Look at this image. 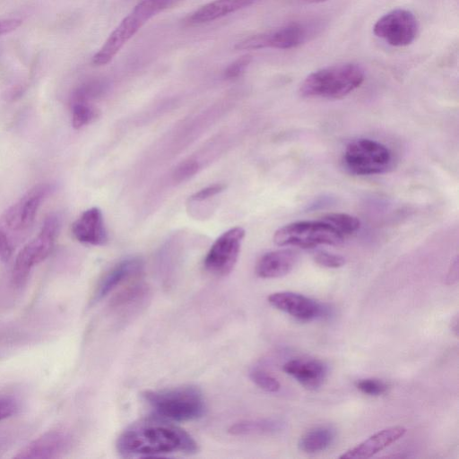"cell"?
<instances>
[{"mask_svg":"<svg viewBox=\"0 0 459 459\" xmlns=\"http://www.w3.org/2000/svg\"><path fill=\"white\" fill-rule=\"evenodd\" d=\"M117 451L124 457H162L198 451L193 437L180 427L156 417L129 425L118 436Z\"/></svg>","mask_w":459,"mask_h":459,"instance_id":"obj_1","label":"cell"},{"mask_svg":"<svg viewBox=\"0 0 459 459\" xmlns=\"http://www.w3.org/2000/svg\"><path fill=\"white\" fill-rule=\"evenodd\" d=\"M142 396L158 417L171 421L195 420L206 410L204 394L195 385L148 390Z\"/></svg>","mask_w":459,"mask_h":459,"instance_id":"obj_2","label":"cell"},{"mask_svg":"<svg viewBox=\"0 0 459 459\" xmlns=\"http://www.w3.org/2000/svg\"><path fill=\"white\" fill-rule=\"evenodd\" d=\"M365 78L358 64L343 63L311 73L299 87L304 98L342 99L359 88Z\"/></svg>","mask_w":459,"mask_h":459,"instance_id":"obj_3","label":"cell"},{"mask_svg":"<svg viewBox=\"0 0 459 459\" xmlns=\"http://www.w3.org/2000/svg\"><path fill=\"white\" fill-rule=\"evenodd\" d=\"M345 238L323 218L291 222L278 229L273 236L276 245L314 248L320 245H339Z\"/></svg>","mask_w":459,"mask_h":459,"instance_id":"obj_4","label":"cell"},{"mask_svg":"<svg viewBox=\"0 0 459 459\" xmlns=\"http://www.w3.org/2000/svg\"><path fill=\"white\" fill-rule=\"evenodd\" d=\"M343 162L346 169L354 175H377L385 173L391 168L393 155L383 143L359 138L346 146Z\"/></svg>","mask_w":459,"mask_h":459,"instance_id":"obj_5","label":"cell"},{"mask_svg":"<svg viewBox=\"0 0 459 459\" xmlns=\"http://www.w3.org/2000/svg\"><path fill=\"white\" fill-rule=\"evenodd\" d=\"M58 229V218L56 215L48 216L38 236L18 253L13 269V280L17 286L22 285L30 270L50 255Z\"/></svg>","mask_w":459,"mask_h":459,"instance_id":"obj_6","label":"cell"},{"mask_svg":"<svg viewBox=\"0 0 459 459\" xmlns=\"http://www.w3.org/2000/svg\"><path fill=\"white\" fill-rule=\"evenodd\" d=\"M51 191V186L40 184L31 188L0 218V230L13 244V237H21L33 224L39 206Z\"/></svg>","mask_w":459,"mask_h":459,"instance_id":"obj_7","label":"cell"},{"mask_svg":"<svg viewBox=\"0 0 459 459\" xmlns=\"http://www.w3.org/2000/svg\"><path fill=\"white\" fill-rule=\"evenodd\" d=\"M245 234L241 227H234L223 232L204 257L205 270L216 276L228 275L238 261Z\"/></svg>","mask_w":459,"mask_h":459,"instance_id":"obj_8","label":"cell"},{"mask_svg":"<svg viewBox=\"0 0 459 459\" xmlns=\"http://www.w3.org/2000/svg\"><path fill=\"white\" fill-rule=\"evenodd\" d=\"M418 30L414 14L401 8L384 14L373 27L374 34L393 47L410 45L416 39Z\"/></svg>","mask_w":459,"mask_h":459,"instance_id":"obj_9","label":"cell"},{"mask_svg":"<svg viewBox=\"0 0 459 459\" xmlns=\"http://www.w3.org/2000/svg\"><path fill=\"white\" fill-rule=\"evenodd\" d=\"M314 27L292 22L273 31L250 37L237 44V49H290L305 43L313 34Z\"/></svg>","mask_w":459,"mask_h":459,"instance_id":"obj_10","label":"cell"},{"mask_svg":"<svg viewBox=\"0 0 459 459\" xmlns=\"http://www.w3.org/2000/svg\"><path fill=\"white\" fill-rule=\"evenodd\" d=\"M267 299L275 308L300 321H311L327 315L326 307L302 294L278 291L270 294Z\"/></svg>","mask_w":459,"mask_h":459,"instance_id":"obj_11","label":"cell"},{"mask_svg":"<svg viewBox=\"0 0 459 459\" xmlns=\"http://www.w3.org/2000/svg\"><path fill=\"white\" fill-rule=\"evenodd\" d=\"M70 446V437L62 430H51L25 446L14 456L20 459H47L62 455Z\"/></svg>","mask_w":459,"mask_h":459,"instance_id":"obj_12","label":"cell"},{"mask_svg":"<svg viewBox=\"0 0 459 459\" xmlns=\"http://www.w3.org/2000/svg\"><path fill=\"white\" fill-rule=\"evenodd\" d=\"M143 270V263L139 258H127L119 262L100 280L92 295L91 303L99 302L121 284L139 277Z\"/></svg>","mask_w":459,"mask_h":459,"instance_id":"obj_13","label":"cell"},{"mask_svg":"<svg viewBox=\"0 0 459 459\" xmlns=\"http://www.w3.org/2000/svg\"><path fill=\"white\" fill-rule=\"evenodd\" d=\"M72 234L80 243L91 246H104L108 232L103 215L98 207L84 211L72 225Z\"/></svg>","mask_w":459,"mask_h":459,"instance_id":"obj_14","label":"cell"},{"mask_svg":"<svg viewBox=\"0 0 459 459\" xmlns=\"http://www.w3.org/2000/svg\"><path fill=\"white\" fill-rule=\"evenodd\" d=\"M143 24L131 13L113 30L101 48L93 56L92 63L104 65L111 61L122 47Z\"/></svg>","mask_w":459,"mask_h":459,"instance_id":"obj_15","label":"cell"},{"mask_svg":"<svg viewBox=\"0 0 459 459\" xmlns=\"http://www.w3.org/2000/svg\"><path fill=\"white\" fill-rule=\"evenodd\" d=\"M406 433L403 426H394L384 429L370 436L356 446L343 453L340 459H365L386 448L399 440Z\"/></svg>","mask_w":459,"mask_h":459,"instance_id":"obj_16","label":"cell"},{"mask_svg":"<svg viewBox=\"0 0 459 459\" xmlns=\"http://www.w3.org/2000/svg\"><path fill=\"white\" fill-rule=\"evenodd\" d=\"M283 371L301 385L315 390L320 387L327 376L326 365L316 359H294L287 361Z\"/></svg>","mask_w":459,"mask_h":459,"instance_id":"obj_17","label":"cell"},{"mask_svg":"<svg viewBox=\"0 0 459 459\" xmlns=\"http://www.w3.org/2000/svg\"><path fill=\"white\" fill-rule=\"evenodd\" d=\"M297 260L298 255L291 249L271 251L260 257L255 273L264 279L282 277L293 269Z\"/></svg>","mask_w":459,"mask_h":459,"instance_id":"obj_18","label":"cell"},{"mask_svg":"<svg viewBox=\"0 0 459 459\" xmlns=\"http://www.w3.org/2000/svg\"><path fill=\"white\" fill-rule=\"evenodd\" d=\"M256 0H214L204 4L188 17L191 24L212 22L231 13L247 7Z\"/></svg>","mask_w":459,"mask_h":459,"instance_id":"obj_19","label":"cell"},{"mask_svg":"<svg viewBox=\"0 0 459 459\" xmlns=\"http://www.w3.org/2000/svg\"><path fill=\"white\" fill-rule=\"evenodd\" d=\"M149 287L143 283L129 286L117 294L111 301L116 311L132 313L145 305L150 297Z\"/></svg>","mask_w":459,"mask_h":459,"instance_id":"obj_20","label":"cell"},{"mask_svg":"<svg viewBox=\"0 0 459 459\" xmlns=\"http://www.w3.org/2000/svg\"><path fill=\"white\" fill-rule=\"evenodd\" d=\"M335 433L329 427L320 426L306 432L299 440V450L315 454L328 448L333 442Z\"/></svg>","mask_w":459,"mask_h":459,"instance_id":"obj_21","label":"cell"},{"mask_svg":"<svg viewBox=\"0 0 459 459\" xmlns=\"http://www.w3.org/2000/svg\"><path fill=\"white\" fill-rule=\"evenodd\" d=\"M282 423L276 420H246L232 424L228 432L232 436L271 434L279 431Z\"/></svg>","mask_w":459,"mask_h":459,"instance_id":"obj_22","label":"cell"},{"mask_svg":"<svg viewBox=\"0 0 459 459\" xmlns=\"http://www.w3.org/2000/svg\"><path fill=\"white\" fill-rule=\"evenodd\" d=\"M322 218L336 229L345 238L357 232L360 228L359 220L347 213L333 212Z\"/></svg>","mask_w":459,"mask_h":459,"instance_id":"obj_23","label":"cell"},{"mask_svg":"<svg viewBox=\"0 0 459 459\" xmlns=\"http://www.w3.org/2000/svg\"><path fill=\"white\" fill-rule=\"evenodd\" d=\"M99 116L98 110L87 102H74L72 106V125L74 128L80 129Z\"/></svg>","mask_w":459,"mask_h":459,"instance_id":"obj_24","label":"cell"},{"mask_svg":"<svg viewBox=\"0 0 459 459\" xmlns=\"http://www.w3.org/2000/svg\"><path fill=\"white\" fill-rule=\"evenodd\" d=\"M171 0H142L132 13L144 24L152 16L163 10Z\"/></svg>","mask_w":459,"mask_h":459,"instance_id":"obj_25","label":"cell"},{"mask_svg":"<svg viewBox=\"0 0 459 459\" xmlns=\"http://www.w3.org/2000/svg\"><path fill=\"white\" fill-rule=\"evenodd\" d=\"M250 379L261 389L269 392L275 393L280 390L281 385L278 380L268 373L260 370L254 369L250 372Z\"/></svg>","mask_w":459,"mask_h":459,"instance_id":"obj_26","label":"cell"},{"mask_svg":"<svg viewBox=\"0 0 459 459\" xmlns=\"http://www.w3.org/2000/svg\"><path fill=\"white\" fill-rule=\"evenodd\" d=\"M356 387L363 394L371 396L381 395L387 390L386 384L377 378L360 379L356 383Z\"/></svg>","mask_w":459,"mask_h":459,"instance_id":"obj_27","label":"cell"},{"mask_svg":"<svg viewBox=\"0 0 459 459\" xmlns=\"http://www.w3.org/2000/svg\"><path fill=\"white\" fill-rule=\"evenodd\" d=\"M103 90L102 84L98 82L88 83L79 88L73 95L72 101L74 102H87Z\"/></svg>","mask_w":459,"mask_h":459,"instance_id":"obj_28","label":"cell"},{"mask_svg":"<svg viewBox=\"0 0 459 459\" xmlns=\"http://www.w3.org/2000/svg\"><path fill=\"white\" fill-rule=\"evenodd\" d=\"M315 262L325 268H339L344 265L345 258L340 255L318 251L314 255Z\"/></svg>","mask_w":459,"mask_h":459,"instance_id":"obj_29","label":"cell"},{"mask_svg":"<svg viewBox=\"0 0 459 459\" xmlns=\"http://www.w3.org/2000/svg\"><path fill=\"white\" fill-rule=\"evenodd\" d=\"M199 169V165L195 160H186L182 162L173 174L174 180L177 182L185 181L193 177Z\"/></svg>","mask_w":459,"mask_h":459,"instance_id":"obj_30","label":"cell"},{"mask_svg":"<svg viewBox=\"0 0 459 459\" xmlns=\"http://www.w3.org/2000/svg\"><path fill=\"white\" fill-rule=\"evenodd\" d=\"M18 401L11 396L0 397V421L15 415L19 411Z\"/></svg>","mask_w":459,"mask_h":459,"instance_id":"obj_31","label":"cell"},{"mask_svg":"<svg viewBox=\"0 0 459 459\" xmlns=\"http://www.w3.org/2000/svg\"><path fill=\"white\" fill-rule=\"evenodd\" d=\"M251 61V56L248 55L239 57L238 60L230 65L224 72V76L227 79H233L239 76L247 67Z\"/></svg>","mask_w":459,"mask_h":459,"instance_id":"obj_32","label":"cell"},{"mask_svg":"<svg viewBox=\"0 0 459 459\" xmlns=\"http://www.w3.org/2000/svg\"><path fill=\"white\" fill-rule=\"evenodd\" d=\"M225 188L226 186L224 184H214L212 186H208L192 195L189 197V200L201 202L221 193L222 191L225 190Z\"/></svg>","mask_w":459,"mask_h":459,"instance_id":"obj_33","label":"cell"},{"mask_svg":"<svg viewBox=\"0 0 459 459\" xmlns=\"http://www.w3.org/2000/svg\"><path fill=\"white\" fill-rule=\"evenodd\" d=\"M13 251V244L7 235L0 230V258L4 262H7Z\"/></svg>","mask_w":459,"mask_h":459,"instance_id":"obj_34","label":"cell"},{"mask_svg":"<svg viewBox=\"0 0 459 459\" xmlns=\"http://www.w3.org/2000/svg\"><path fill=\"white\" fill-rule=\"evenodd\" d=\"M22 24V20L13 18L0 21V35L9 33L17 28H19Z\"/></svg>","mask_w":459,"mask_h":459,"instance_id":"obj_35","label":"cell"},{"mask_svg":"<svg viewBox=\"0 0 459 459\" xmlns=\"http://www.w3.org/2000/svg\"><path fill=\"white\" fill-rule=\"evenodd\" d=\"M458 281V259L457 257L455 259L454 263L451 264V267L448 271V273L446 278V282L448 285H453Z\"/></svg>","mask_w":459,"mask_h":459,"instance_id":"obj_36","label":"cell"},{"mask_svg":"<svg viewBox=\"0 0 459 459\" xmlns=\"http://www.w3.org/2000/svg\"><path fill=\"white\" fill-rule=\"evenodd\" d=\"M459 320H458V316H455V317L452 319L451 321V329L452 331L455 333V336L458 335V332H459V326H458V323Z\"/></svg>","mask_w":459,"mask_h":459,"instance_id":"obj_37","label":"cell"},{"mask_svg":"<svg viewBox=\"0 0 459 459\" xmlns=\"http://www.w3.org/2000/svg\"><path fill=\"white\" fill-rule=\"evenodd\" d=\"M298 1L304 3V4H318V3L325 2L327 0H298Z\"/></svg>","mask_w":459,"mask_h":459,"instance_id":"obj_38","label":"cell"}]
</instances>
